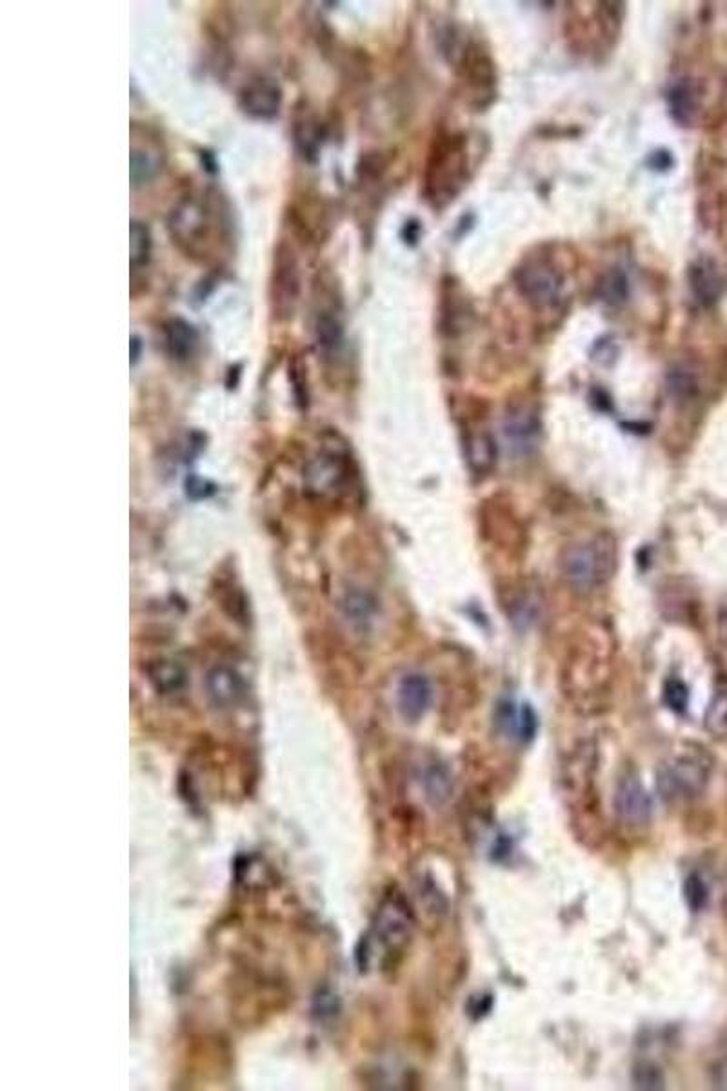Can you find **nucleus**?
Returning a JSON list of instances; mask_svg holds the SVG:
<instances>
[{
    "label": "nucleus",
    "mask_w": 727,
    "mask_h": 1091,
    "mask_svg": "<svg viewBox=\"0 0 727 1091\" xmlns=\"http://www.w3.org/2000/svg\"><path fill=\"white\" fill-rule=\"evenodd\" d=\"M617 562V541L602 533L591 541L568 546L560 555V571L573 590L593 591L611 581Z\"/></svg>",
    "instance_id": "obj_3"
},
{
    "label": "nucleus",
    "mask_w": 727,
    "mask_h": 1091,
    "mask_svg": "<svg viewBox=\"0 0 727 1091\" xmlns=\"http://www.w3.org/2000/svg\"><path fill=\"white\" fill-rule=\"evenodd\" d=\"M671 164H673V159H671V155H669L668 151H655V153L651 155V159H649V166H651L653 170H669Z\"/></svg>",
    "instance_id": "obj_33"
},
{
    "label": "nucleus",
    "mask_w": 727,
    "mask_h": 1091,
    "mask_svg": "<svg viewBox=\"0 0 727 1091\" xmlns=\"http://www.w3.org/2000/svg\"><path fill=\"white\" fill-rule=\"evenodd\" d=\"M706 726L718 737H727V691H720L709 706Z\"/></svg>",
    "instance_id": "obj_28"
},
{
    "label": "nucleus",
    "mask_w": 727,
    "mask_h": 1091,
    "mask_svg": "<svg viewBox=\"0 0 727 1091\" xmlns=\"http://www.w3.org/2000/svg\"><path fill=\"white\" fill-rule=\"evenodd\" d=\"M284 93L277 81L253 77L239 91L240 110L255 121H273L280 113Z\"/></svg>",
    "instance_id": "obj_9"
},
{
    "label": "nucleus",
    "mask_w": 727,
    "mask_h": 1091,
    "mask_svg": "<svg viewBox=\"0 0 727 1091\" xmlns=\"http://www.w3.org/2000/svg\"><path fill=\"white\" fill-rule=\"evenodd\" d=\"M515 288L535 310H553L564 299V277L548 261H526L515 271Z\"/></svg>",
    "instance_id": "obj_7"
},
{
    "label": "nucleus",
    "mask_w": 727,
    "mask_h": 1091,
    "mask_svg": "<svg viewBox=\"0 0 727 1091\" xmlns=\"http://www.w3.org/2000/svg\"><path fill=\"white\" fill-rule=\"evenodd\" d=\"M322 1017H333L337 1011H339V1001H337V995L333 993H320L317 997V1008Z\"/></svg>",
    "instance_id": "obj_32"
},
{
    "label": "nucleus",
    "mask_w": 727,
    "mask_h": 1091,
    "mask_svg": "<svg viewBox=\"0 0 727 1091\" xmlns=\"http://www.w3.org/2000/svg\"><path fill=\"white\" fill-rule=\"evenodd\" d=\"M669 113L680 126H689L697 119L700 108V91L691 79H678L666 93Z\"/></svg>",
    "instance_id": "obj_19"
},
{
    "label": "nucleus",
    "mask_w": 727,
    "mask_h": 1091,
    "mask_svg": "<svg viewBox=\"0 0 727 1091\" xmlns=\"http://www.w3.org/2000/svg\"><path fill=\"white\" fill-rule=\"evenodd\" d=\"M495 726L511 741L528 744L537 735V713L526 702L520 704L511 699H504L498 702L497 710H495Z\"/></svg>",
    "instance_id": "obj_12"
},
{
    "label": "nucleus",
    "mask_w": 727,
    "mask_h": 1091,
    "mask_svg": "<svg viewBox=\"0 0 727 1091\" xmlns=\"http://www.w3.org/2000/svg\"><path fill=\"white\" fill-rule=\"evenodd\" d=\"M170 239L188 259L208 262L230 237V219L217 193H188L168 215Z\"/></svg>",
    "instance_id": "obj_1"
},
{
    "label": "nucleus",
    "mask_w": 727,
    "mask_h": 1091,
    "mask_svg": "<svg viewBox=\"0 0 727 1091\" xmlns=\"http://www.w3.org/2000/svg\"><path fill=\"white\" fill-rule=\"evenodd\" d=\"M413 935V913L408 902L399 893H391L380 904L373 928L362 941L359 950V962L362 970L371 968L373 961L380 955V962L395 961L404 953Z\"/></svg>",
    "instance_id": "obj_2"
},
{
    "label": "nucleus",
    "mask_w": 727,
    "mask_h": 1091,
    "mask_svg": "<svg viewBox=\"0 0 727 1091\" xmlns=\"http://www.w3.org/2000/svg\"><path fill=\"white\" fill-rule=\"evenodd\" d=\"M504 439L513 455L526 457L537 450L542 426L537 411L529 406H515L504 417Z\"/></svg>",
    "instance_id": "obj_10"
},
{
    "label": "nucleus",
    "mask_w": 727,
    "mask_h": 1091,
    "mask_svg": "<svg viewBox=\"0 0 727 1091\" xmlns=\"http://www.w3.org/2000/svg\"><path fill=\"white\" fill-rule=\"evenodd\" d=\"M628 295L629 282L624 271L613 268L600 277L597 284V297L604 304L618 308L628 301Z\"/></svg>",
    "instance_id": "obj_24"
},
{
    "label": "nucleus",
    "mask_w": 727,
    "mask_h": 1091,
    "mask_svg": "<svg viewBox=\"0 0 727 1091\" xmlns=\"http://www.w3.org/2000/svg\"><path fill=\"white\" fill-rule=\"evenodd\" d=\"M720 635L727 642V611L720 617Z\"/></svg>",
    "instance_id": "obj_38"
},
{
    "label": "nucleus",
    "mask_w": 727,
    "mask_h": 1091,
    "mask_svg": "<svg viewBox=\"0 0 727 1091\" xmlns=\"http://www.w3.org/2000/svg\"><path fill=\"white\" fill-rule=\"evenodd\" d=\"M664 697L668 702L669 708L675 711H684L688 706L689 691L686 688V684L682 681H669L666 684V690H664Z\"/></svg>",
    "instance_id": "obj_31"
},
{
    "label": "nucleus",
    "mask_w": 727,
    "mask_h": 1091,
    "mask_svg": "<svg viewBox=\"0 0 727 1091\" xmlns=\"http://www.w3.org/2000/svg\"><path fill=\"white\" fill-rule=\"evenodd\" d=\"M162 342L171 359L188 361L199 346V331L182 317H170L162 322Z\"/></svg>",
    "instance_id": "obj_17"
},
{
    "label": "nucleus",
    "mask_w": 727,
    "mask_h": 1091,
    "mask_svg": "<svg viewBox=\"0 0 727 1091\" xmlns=\"http://www.w3.org/2000/svg\"><path fill=\"white\" fill-rule=\"evenodd\" d=\"M406 231L409 233L408 237H406V242H409V244L413 242V244H415V242L419 241L420 228L417 222H409V224H406Z\"/></svg>",
    "instance_id": "obj_36"
},
{
    "label": "nucleus",
    "mask_w": 727,
    "mask_h": 1091,
    "mask_svg": "<svg viewBox=\"0 0 727 1091\" xmlns=\"http://www.w3.org/2000/svg\"><path fill=\"white\" fill-rule=\"evenodd\" d=\"M162 161H164V153L160 150L159 142L148 137L144 141L133 139L130 159L131 186L140 188L153 181L157 173L162 170Z\"/></svg>",
    "instance_id": "obj_18"
},
{
    "label": "nucleus",
    "mask_w": 727,
    "mask_h": 1091,
    "mask_svg": "<svg viewBox=\"0 0 727 1091\" xmlns=\"http://www.w3.org/2000/svg\"><path fill=\"white\" fill-rule=\"evenodd\" d=\"M618 817L629 826H642L651 815V799L635 777H626L618 784L615 793Z\"/></svg>",
    "instance_id": "obj_15"
},
{
    "label": "nucleus",
    "mask_w": 727,
    "mask_h": 1091,
    "mask_svg": "<svg viewBox=\"0 0 727 1091\" xmlns=\"http://www.w3.org/2000/svg\"><path fill=\"white\" fill-rule=\"evenodd\" d=\"M466 451H468L469 468L477 475H486L488 471L493 470L497 462L498 450L497 444L489 433L486 431L473 433L466 444Z\"/></svg>",
    "instance_id": "obj_23"
},
{
    "label": "nucleus",
    "mask_w": 727,
    "mask_h": 1091,
    "mask_svg": "<svg viewBox=\"0 0 727 1091\" xmlns=\"http://www.w3.org/2000/svg\"><path fill=\"white\" fill-rule=\"evenodd\" d=\"M491 1004H493V1001H491V997H489V995H480V997H477V999L473 1001V1004L469 1006V1013H471V1015H475V1017H477V1015H479V1017H482V1015H486V1013H488L489 1008H491Z\"/></svg>",
    "instance_id": "obj_34"
},
{
    "label": "nucleus",
    "mask_w": 727,
    "mask_h": 1091,
    "mask_svg": "<svg viewBox=\"0 0 727 1091\" xmlns=\"http://www.w3.org/2000/svg\"><path fill=\"white\" fill-rule=\"evenodd\" d=\"M706 781V768L695 757H678L666 764L658 773V790L664 799L678 801L688 799L702 790Z\"/></svg>",
    "instance_id": "obj_8"
},
{
    "label": "nucleus",
    "mask_w": 727,
    "mask_h": 1091,
    "mask_svg": "<svg viewBox=\"0 0 727 1091\" xmlns=\"http://www.w3.org/2000/svg\"><path fill=\"white\" fill-rule=\"evenodd\" d=\"M146 677L153 690L160 695H175L186 688L188 673L184 666L173 659L151 661L146 668Z\"/></svg>",
    "instance_id": "obj_21"
},
{
    "label": "nucleus",
    "mask_w": 727,
    "mask_h": 1091,
    "mask_svg": "<svg viewBox=\"0 0 727 1091\" xmlns=\"http://www.w3.org/2000/svg\"><path fill=\"white\" fill-rule=\"evenodd\" d=\"M669 390L682 401L693 399L697 395V377L686 368H675L669 373Z\"/></svg>",
    "instance_id": "obj_27"
},
{
    "label": "nucleus",
    "mask_w": 727,
    "mask_h": 1091,
    "mask_svg": "<svg viewBox=\"0 0 727 1091\" xmlns=\"http://www.w3.org/2000/svg\"><path fill=\"white\" fill-rule=\"evenodd\" d=\"M293 142L306 162H317L322 146V124L313 111L299 110L293 122Z\"/></svg>",
    "instance_id": "obj_20"
},
{
    "label": "nucleus",
    "mask_w": 727,
    "mask_h": 1091,
    "mask_svg": "<svg viewBox=\"0 0 727 1091\" xmlns=\"http://www.w3.org/2000/svg\"><path fill=\"white\" fill-rule=\"evenodd\" d=\"M340 610L357 630H368L377 615V602L366 591L348 590L340 601Z\"/></svg>",
    "instance_id": "obj_22"
},
{
    "label": "nucleus",
    "mask_w": 727,
    "mask_h": 1091,
    "mask_svg": "<svg viewBox=\"0 0 727 1091\" xmlns=\"http://www.w3.org/2000/svg\"><path fill=\"white\" fill-rule=\"evenodd\" d=\"M633 1081L637 1084V1088H642V1090H658V1088L664 1086V1075L655 1064L644 1062V1064H640L635 1068Z\"/></svg>",
    "instance_id": "obj_29"
},
{
    "label": "nucleus",
    "mask_w": 727,
    "mask_h": 1091,
    "mask_svg": "<svg viewBox=\"0 0 727 1091\" xmlns=\"http://www.w3.org/2000/svg\"><path fill=\"white\" fill-rule=\"evenodd\" d=\"M304 481L306 488L319 499L344 497L357 481V471L348 448L339 441L331 442V446L308 462Z\"/></svg>",
    "instance_id": "obj_5"
},
{
    "label": "nucleus",
    "mask_w": 727,
    "mask_h": 1091,
    "mask_svg": "<svg viewBox=\"0 0 727 1091\" xmlns=\"http://www.w3.org/2000/svg\"><path fill=\"white\" fill-rule=\"evenodd\" d=\"M300 266L293 248L280 242L275 248L271 277H269V304L271 313L279 319H291L300 299Z\"/></svg>",
    "instance_id": "obj_6"
},
{
    "label": "nucleus",
    "mask_w": 727,
    "mask_h": 1091,
    "mask_svg": "<svg viewBox=\"0 0 727 1091\" xmlns=\"http://www.w3.org/2000/svg\"><path fill=\"white\" fill-rule=\"evenodd\" d=\"M422 784L429 801L442 804L451 795V777L442 766H429L428 770H424Z\"/></svg>",
    "instance_id": "obj_26"
},
{
    "label": "nucleus",
    "mask_w": 727,
    "mask_h": 1091,
    "mask_svg": "<svg viewBox=\"0 0 727 1091\" xmlns=\"http://www.w3.org/2000/svg\"><path fill=\"white\" fill-rule=\"evenodd\" d=\"M469 155L468 142L462 135H451L440 139L437 148L431 153L424 179L426 199L435 208H444L457 199L462 188L468 184Z\"/></svg>",
    "instance_id": "obj_4"
},
{
    "label": "nucleus",
    "mask_w": 727,
    "mask_h": 1091,
    "mask_svg": "<svg viewBox=\"0 0 727 1091\" xmlns=\"http://www.w3.org/2000/svg\"><path fill=\"white\" fill-rule=\"evenodd\" d=\"M130 262L133 270L148 266L151 261V231L144 222L133 221L130 228Z\"/></svg>",
    "instance_id": "obj_25"
},
{
    "label": "nucleus",
    "mask_w": 727,
    "mask_h": 1091,
    "mask_svg": "<svg viewBox=\"0 0 727 1091\" xmlns=\"http://www.w3.org/2000/svg\"><path fill=\"white\" fill-rule=\"evenodd\" d=\"M715 1086L727 1090V1062L718 1066L717 1075H715Z\"/></svg>",
    "instance_id": "obj_35"
},
{
    "label": "nucleus",
    "mask_w": 727,
    "mask_h": 1091,
    "mask_svg": "<svg viewBox=\"0 0 727 1091\" xmlns=\"http://www.w3.org/2000/svg\"><path fill=\"white\" fill-rule=\"evenodd\" d=\"M689 288L700 306L711 308L717 304L724 291V282L718 273L717 264L711 259H698L689 266Z\"/></svg>",
    "instance_id": "obj_16"
},
{
    "label": "nucleus",
    "mask_w": 727,
    "mask_h": 1091,
    "mask_svg": "<svg viewBox=\"0 0 727 1091\" xmlns=\"http://www.w3.org/2000/svg\"><path fill=\"white\" fill-rule=\"evenodd\" d=\"M204 686L211 704L219 710H233L244 697V682L230 666H213L206 673Z\"/></svg>",
    "instance_id": "obj_14"
},
{
    "label": "nucleus",
    "mask_w": 727,
    "mask_h": 1091,
    "mask_svg": "<svg viewBox=\"0 0 727 1091\" xmlns=\"http://www.w3.org/2000/svg\"><path fill=\"white\" fill-rule=\"evenodd\" d=\"M139 357H140V339H139V337H133V339H131V362H133V364H135V362L139 361Z\"/></svg>",
    "instance_id": "obj_37"
},
{
    "label": "nucleus",
    "mask_w": 727,
    "mask_h": 1091,
    "mask_svg": "<svg viewBox=\"0 0 727 1091\" xmlns=\"http://www.w3.org/2000/svg\"><path fill=\"white\" fill-rule=\"evenodd\" d=\"M684 893H686V902H688L691 910L698 911L700 908H704V904L708 901V888L698 875H691L686 879Z\"/></svg>",
    "instance_id": "obj_30"
},
{
    "label": "nucleus",
    "mask_w": 727,
    "mask_h": 1091,
    "mask_svg": "<svg viewBox=\"0 0 727 1091\" xmlns=\"http://www.w3.org/2000/svg\"><path fill=\"white\" fill-rule=\"evenodd\" d=\"M317 288H319V297L315 299L317 310L313 317V339L319 353H322L326 359H331L339 353L344 344V324L340 319V306H337L335 301L337 297L331 302H326L322 286L317 284Z\"/></svg>",
    "instance_id": "obj_11"
},
{
    "label": "nucleus",
    "mask_w": 727,
    "mask_h": 1091,
    "mask_svg": "<svg viewBox=\"0 0 727 1091\" xmlns=\"http://www.w3.org/2000/svg\"><path fill=\"white\" fill-rule=\"evenodd\" d=\"M433 688L422 673L404 675L397 688V708L406 721H419L431 708Z\"/></svg>",
    "instance_id": "obj_13"
}]
</instances>
